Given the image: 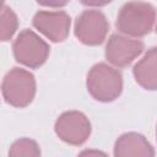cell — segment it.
<instances>
[{"label":"cell","instance_id":"1","mask_svg":"<svg viewBox=\"0 0 157 157\" xmlns=\"http://www.w3.org/2000/svg\"><path fill=\"white\" fill-rule=\"evenodd\" d=\"M155 21L156 9L150 2L132 0L120 7L115 26L120 33L140 38L152 31Z\"/></svg>","mask_w":157,"mask_h":157},{"label":"cell","instance_id":"2","mask_svg":"<svg viewBox=\"0 0 157 157\" xmlns=\"http://www.w3.org/2000/svg\"><path fill=\"white\" fill-rule=\"evenodd\" d=\"M86 86L88 93L96 101L103 103L113 102L121 94L123 76L118 69L105 63H98L90 69Z\"/></svg>","mask_w":157,"mask_h":157},{"label":"cell","instance_id":"3","mask_svg":"<svg viewBox=\"0 0 157 157\" xmlns=\"http://www.w3.org/2000/svg\"><path fill=\"white\" fill-rule=\"evenodd\" d=\"M36 78L32 72L12 67L5 76L1 83V93L4 101L16 108L27 107L36 96Z\"/></svg>","mask_w":157,"mask_h":157},{"label":"cell","instance_id":"4","mask_svg":"<svg viewBox=\"0 0 157 157\" xmlns=\"http://www.w3.org/2000/svg\"><path fill=\"white\" fill-rule=\"evenodd\" d=\"M12 52L17 63L29 69H38L47 61L50 48L37 33L23 29L13 40Z\"/></svg>","mask_w":157,"mask_h":157},{"label":"cell","instance_id":"5","mask_svg":"<svg viewBox=\"0 0 157 157\" xmlns=\"http://www.w3.org/2000/svg\"><path fill=\"white\" fill-rule=\"evenodd\" d=\"M108 20L105 15L98 10H86L81 12L75 21V36L86 45L102 44L108 34Z\"/></svg>","mask_w":157,"mask_h":157},{"label":"cell","instance_id":"6","mask_svg":"<svg viewBox=\"0 0 157 157\" xmlns=\"http://www.w3.org/2000/svg\"><path fill=\"white\" fill-rule=\"evenodd\" d=\"M55 134L69 145L81 146L91 135V123L88 118L78 110L64 112L55 121Z\"/></svg>","mask_w":157,"mask_h":157},{"label":"cell","instance_id":"7","mask_svg":"<svg viewBox=\"0 0 157 157\" xmlns=\"http://www.w3.org/2000/svg\"><path fill=\"white\" fill-rule=\"evenodd\" d=\"M144 43L139 39L114 33L107 42L105 59L117 67H125L144 52Z\"/></svg>","mask_w":157,"mask_h":157},{"label":"cell","instance_id":"8","mask_svg":"<svg viewBox=\"0 0 157 157\" xmlns=\"http://www.w3.org/2000/svg\"><path fill=\"white\" fill-rule=\"evenodd\" d=\"M32 25L49 40L60 43L69 36L71 18L65 11H38L33 16Z\"/></svg>","mask_w":157,"mask_h":157},{"label":"cell","instance_id":"9","mask_svg":"<svg viewBox=\"0 0 157 157\" xmlns=\"http://www.w3.org/2000/svg\"><path fill=\"white\" fill-rule=\"evenodd\" d=\"M114 156L115 157H130V156L150 157V156H155V150L144 135L130 131L120 135L115 141Z\"/></svg>","mask_w":157,"mask_h":157},{"label":"cell","instance_id":"10","mask_svg":"<svg viewBox=\"0 0 157 157\" xmlns=\"http://www.w3.org/2000/svg\"><path fill=\"white\" fill-rule=\"evenodd\" d=\"M136 82L147 91H157V47L150 48L132 69Z\"/></svg>","mask_w":157,"mask_h":157},{"label":"cell","instance_id":"11","mask_svg":"<svg viewBox=\"0 0 157 157\" xmlns=\"http://www.w3.org/2000/svg\"><path fill=\"white\" fill-rule=\"evenodd\" d=\"M18 27V18L9 6L4 5L1 11V40L6 42L12 38Z\"/></svg>","mask_w":157,"mask_h":157},{"label":"cell","instance_id":"12","mask_svg":"<svg viewBox=\"0 0 157 157\" xmlns=\"http://www.w3.org/2000/svg\"><path fill=\"white\" fill-rule=\"evenodd\" d=\"M9 156H40V150L38 144L28 137H22L16 140L9 151Z\"/></svg>","mask_w":157,"mask_h":157},{"label":"cell","instance_id":"13","mask_svg":"<svg viewBox=\"0 0 157 157\" xmlns=\"http://www.w3.org/2000/svg\"><path fill=\"white\" fill-rule=\"evenodd\" d=\"M39 5L47 7H63L69 4L70 0H36Z\"/></svg>","mask_w":157,"mask_h":157},{"label":"cell","instance_id":"14","mask_svg":"<svg viewBox=\"0 0 157 157\" xmlns=\"http://www.w3.org/2000/svg\"><path fill=\"white\" fill-rule=\"evenodd\" d=\"M82 5L85 6H91V7H102L112 2L113 0H78Z\"/></svg>","mask_w":157,"mask_h":157},{"label":"cell","instance_id":"15","mask_svg":"<svg viewBox=\"0 0 157 157\" xmlns=\"http://www.w3.org/2000/svg\"><path fill=\"white\" fill-rule=\"evenodd\" d=\"M156 136H157V126H156Z\"/></svg>","mask_w":157,"mask_h":157},{"label":"cell","instance_id":"16","mask_svg":"<svg viewBox=\"0 0 157 157\" xmlns=\"http://www.w3.org/2000/svg\"><path fill=\"white\" fill-rule=\"evenodd\" d=\"M156 32H157V25H156Z\"/></svg>","mask_w":157,"mask_h":157}]
</instances>
